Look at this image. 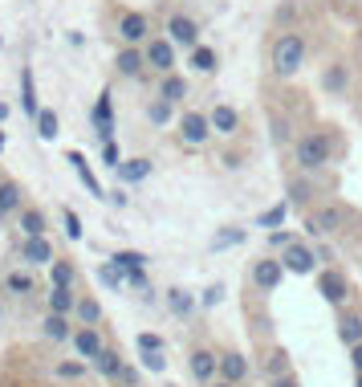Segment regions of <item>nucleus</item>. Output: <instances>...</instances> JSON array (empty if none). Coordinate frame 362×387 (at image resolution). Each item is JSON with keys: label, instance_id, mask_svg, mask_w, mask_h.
<instances>
[{"label": "nucleus", "instance_id": "obj_1", "mask_svg": "<svg viewBox=\"0 0 362 387\" xmlns=\"http://www.w3.org/2000/svg\"><path fill=\"white\" fill-rule=\"evenodd\" d=\"M305 65V37L301 33H281L273 41V74L277 78H293Z\"/></svg>", "mask_w": 362, "mask_h": 387}, {"label": "nucleus", "instance_id": "obj_2", "mask_svg": "<svg viewBox=\"0 0 362 387\" xmlns=\"http://www.w3.org/2000/svg\"><path fill=\"white\" fill-rule=\"evenodd\" d=\"M329 155H334V143H329L322 130L297 139V147H293V163L301 167V172H322V167L329 163Z\"/></svg>", "mask_w": 362, "mask_h": 387}, {"label": "nucleus", "instance_id": "obj_3", "mask_svg": "<svg viewBox=\"0 0 362 387\" xmlns=\"http://www.w3.org/2000/svg\"><path fill=\"white\" fill-rule=\"evenodd\" d=\"M346 228V208L338 204H326V208H313L305 216V232L310 237H334V232H342Z\"/></svg>", "mask_w": 362, "mask_h": 387}, {"label": "nucleus", "instance_id": "obj_4", "mask_svg": "<svg viewBox=\"0 0 362 387\" xmlns=\"http://www.w3.org/2000/svg\"><path fill=\"white\" fill-rule=\"evenodd\" d=\"M180 139L187 147H204V143H208V139H212V123H208V114L183 111L180 114Z\"/></svg>", "mask_w": 362, "mask_h": 387}, {"label": "nucleus", "instance_id": "obj_5", "mask_svg": "<svg viewBox=\"0 0 362 387\" xmlns=\"http://www.w3.org/2000/svg\"><path fill=\"white\" fill-rule=\"evenodd\" d=\"M248 277H252V286L261 293H273L281 286V277H285V265H281L277 257H257L252 269H248Z\"/></svg>", "mask_w": 362, "mask_h": 387}, {"label": "nucleus", "instance_id": "obj_6", "mask_svg": "<svg viewBox=\"0 0 362 387\" xmlns=\"http://www.w3.org/2000/svg\"><path fill=\"white\" fill-rule=\"evenodd\" d=\"M118 37H122L127 45H147L151 41V16L139 13V9L122 13V21H118Z\"/></svg>", "mask_w": 362, "mask_h": 387}, {"label": "nucleus", "instance_id": "obj_7", "mask_svg": "<svg viewBox=\"0 0 362 387\" xmlns=\"http://www.w3.org/2000/svg\"><path fill=\"white\" fill-rule=\"evenodd\" d=\"M143 57H147L151 69L171 74L175 69V45H171V37H151L147 45H143Z\"/></svg>", "mask_w": 362, "mask_h": 387}, {"label": "nucleus", "instance_id": "obj_8", "mask_svg": "<svg viewBox=\"0 0 362 387\" xmlns=\"http://www.w3.org/2000/svg\"><path fill=\"white\" fill-rule=\"evenodd\" d=\"M90 123L98 130L102 143H115V102H110V90H102L98 102H94V111H90Z\"/></svg>", "mask_w": 362, "mask_h": 387}, {"label": "nucleus", "instance_id": "obj_9", "mask_svg": "<svg viewBox=\"0 0 362 387\" xmlns=\"http://www.w3.org/2000/svg\"><path fill=\"white\" fill-rule=\"evenodd\" d=\"M317 293L326 298L329 306H342L346 298H350V281H346V274H338V269H322V274H317Z\"/></svg>", "mask_w": 362, "mask_h": 387}, {"label": "nucleus", "instance_id": "obj_10", "mask_svg": "<svg viewBox=\"0 0 362 387\" xmlns=\"http://www.w3.org/2000/svg\"><path fill=\"white\" fill-rule=\"evenodd\" d=\"M167 37H171V45L196 49L199 45V25L187 13H171V21H167Z\"/></svg>", "mask_w": 362, "mask_h": 387}, {"label": "nucleus", "instance_id": "obj_11", "mask_svg": "<svg viewBox=\"0 0 362 387\" xmlns=\"http://www.w3.org/2000/svg\"><path fill=\"white\" fill-rule=\"evenodd\" d=\"M313 261H317V253H313L310 245H301V241H289L285 245V257H281V265L289 269V274H313Z\"/></svg>", "mask_w": 362, "mask_h": 387}, {"label": "nucleus", "instance_id": "obj_12", "mask_svg": "<svg viewBox=\"0 0 362 387\" xmlns=\"http://www.w3.org/2000/svg\"><path fill=\"white\" fill-rule=\"evenodd\" d=\"M187 371H192L196 383H212L216 375H220V355L199 347V351H192V359H187Z\"/></svg>", "mask_w": 362, "mask_h": 387}, {"label": "nucleus", "instance_id": "obj_13", "mask_svg": "<svg viewBox=\"0 0 362 387\" xmlns=\"http://www.w3.org/2000/svg\"><path fill=\"white\" fill-rule=\"evenodd\" d=\"M74 351H78V355L86 359V363H94V359L102 355V351H106V342H102V335H98V326H78V330H74Z\"/></svg>", "mask_w": 362, "mask_h": 387}, {"label": "nucleus", "instance_id": "obj_14", "mask_svg": "<svg viewBox=\"0 0 362 387\" xmlns=\"http://www.w3.org/2000/svg\"><path fill=\"white\" fill-rule=\"evenodd\" d=\"M208 123H212V135H236L240 130V111L236 106H228V102H216L212 111H208Z\"/></svg>", "mask_w": 362, "mask_h": 387}, {"label": "nucleus", "instance_id": "obj_15", "mask_svg": "<svg viewBox=\"0 0 362 387\" xmlns=\"http://www.w3.org/2000/svg\"><path fill=\"white\" fill-rule=\"evenodd\" d=\"M21 257H25V265L33 269V265H53V245L45 241V237H25V245H21Z\"/></svg>", "mask_w": 362, "mask_h": 387}, {"label": "nucleus", "instance_id": "obj_16", "mask_svg": "<svg viewBox=\"0 0 362 387\" xmlns=\"http://www.w3.org/2000/svg\"><path fill=\"white\" fill-rule=\"evenodd\" d=\"M115 69L122 78H143V69H147V57H143V49L139 45H127L122 53L115 57Z\"/></svg>", "mask_w": 362, "mask_h": 387}, {"label": "nucleus", "instance_id": "obj_17", "mask_svg": "<svg viewBox=\"0 0 362 387\" xmlns=\"http://www.w3.org/2000/svg\"><path fill=\"white\" fill-rule=\"evenodd\" d=\"M21 208H25V188H21L17 179H0V220Z\"/></svg>", "mask_w": 362, "mask_h": 387}, {"label": "nucleus", "instance_id": "obj_18", "mask_svg": "<svg viewBox=\"0 0 362 387\" xmlns=\"http://www.w3.org/2000/svg\"><path fill=\"white\" fill-rule=\"evenodd\" d=\"M115 172H118V179H122V184H143V179H147L151 172H155V163H151V159H143V155H139V159H127V163H118Z\"/></svg>", "mask_w": 362, "mask_h": 387}, {"label": "nucleus", "instance_id": "obj_19", "mask_svg": "<svg viewBox=\"0 0 362 387\" xmlns=\"http://www.w3.org/2000/svg\"><path fill=\"white\" fill-rule=\"evenodd\" d=\"M21 111L37 118L41 114V102H37V82H33V69H21Z\"/></svg>", "mask_w": 362, "mask_h": 387}, {"label": "nucleus", "instance_id": "obj_20", "mask_svg": "<svg viewBox=\"0 0 362 387\" xmlns=\"http://www.w3.org/2000/svg\"><path fill=\"white\" fill-rule=\"evenodd\" d=\"M322 90H329V94H346V90H350V69H346V65H326V69H322Z\"/></svg>", "mask_w": 362, "mask_h": 387}, {"label": "nucleus", "instance_id": "obj_21", "mask_svg": "<svg viewBox=\"0 0 362 387\" xmlns=\"http://www.w3.org/2000/svg\"><path fill=\"white\" fill-rule=\"evenodd\" d=\"M17 225L25 237H45V228H49V220H45V212L41 208H21L17 212Z\"/></svg>", "mask_w": 362, "mask_h": 387}, {"label": "nucleus", "instance_id": "obj_22", "mask_svg": "<svg viewBox=\"0 0 362 387\" xmlns=\"http://www.w3.org/2000/svg\"><path fill=\"white\" fill-rule=\"evenodd\" d=\"M248 375V359L228 351V355H220V379H228V383H240Z\"/></svg>", "mask_w": 362, "mask_h": 387}, {"label": "nucleus", "instance_id": "obj_23", "mask_svg": "<svg viewBox=\"0 0 362 387\" xmlns=\"http://www.w3.org/2000/svg\"><path fill=\"white\" fill-rule=\"evenodd\" d=\"M41 330H45V339L49 342H69L74 339V330H69V314H45Z\"/></svg>", "mask_w": 362, "mask_h": 387}, {"label": "nucleus", "instance_id": "obj_24", "mask_svg": "<svg viewBox=\"0 0 362 387\" xmlns=\"http://www.w3.org/2000/svg\"><path fill=\"white\" fill-rule=\"evenodd\" d=\"M159 98H167V102H183V98H187V78H180L175 69L163 74V78H159Z\"/></svg>", "mask_w": 362, "mask_h": 387}, {"label": "nucleus", "instance_id": "obj_25", "mask_svg": "<svg viewBox=\"0 0 362 387\" xmlns=\"http://www.w3.org/2000/svg\"><path fill=\"white\" fill-rule=\"evenodd\" d=\"M122 367H127V363H122V355H118V351H110V347L94 359V371H98L102 379H118V375H122Z\"/></svg>", "mask_w": 362, "mask_h": 387}, {"label": "nucleus", "instance_id": "obj_26", "mask_svg": "<svg viewBox=\"0 0 362 387\" xmlns=\"http://www.w3.org/2000/svg\"><path fill=\"white\" fill-rule=\"evenodd\" d=\"M78 306V293L66 290V286H53L49 290V314H74Z\"/></svg>", "mask_w": 362, "mask_h": 387}, {"label": "nucleus", "instance_id": "obj_27", "mask_svg": "<svg viewBox=\"0 0 362 387\" xmlns=\"http://www.w3.org/2000/svg\"><path fill=\"white\" fill-rule=\"evenodd\" d=\"M66 159L74 163V172H78V179H82L86 188H90V192H94V196H98V200H102V196H106V192H102V184H98V179H94V172H90V167H86V159H82V151H69Z\"/></svg>", "mask_w": 362, "mask_h": 387}, {"label": "nucleus", "instance_id": "obj_28", "mask_svg": "<svg viewBox=\"0 0 362 387\" xmlns=\"http://www.w3.org/2000/svg\"><path fill=\"white\" fill-rule=\"evenodd\" d=\"M74 277H78V269H74V261L69 257H53V265H49V281L53 286H66V290H74Z\"/></svg>", "mask_w": 362, "mask_h": 387}, {"label": "nucleus", "instance_id": "obj_29", "mask_svg": "<svg viewBox=\"0 0 362 387\" xmlns=\"http://www.w3.org/2000/svg\"><path fill=\"white\" fill-rule=\"evenodd\" d=\"M338 339H342L346 347L362 342V318L358 314H342V318H338Z\"/></svg>", "mask_w": 362, "mask_h": 387}, {"label": "nucleus", "instance_id": "obj_30", "mask_svg": "<svg viewBox=\"0 0 362 387\" xmlns=\"http://www.w3.org/2000/svg\"><path fill=\"white\" fill-rule=\"evenodd\" d=\"M216 65H220V57H216L212 45H196L192 49V69H196V74H216Z\"/></svg>", "mask_w": 362, "mask_h": 387}, {"label": "nucleus", "instance_id": "obj_31", "mask_svg": "<svg viewBox=\"0 0 362 387\" xmlns=\"http://www.w3.org/2000/svg\"><path fill=\"white\" fill-rule=\"evenodd\" d=\"M289 220V200H281V204H273V208H264L261 216H257V228H281Z\"/></svg>", "mask_w": 362, "mask_h": 387}, {"label": "nucleus", "instance_id": "obj_32", "mask_svg": "<svg viewBox=\"0 0 362 387\" xmlns=\"http://www.w3.org/2000/svg\"><path fill=\"white\" fill-rule=\"evenodd\" d=\"M74 314H78V322H82V326H98V322H102V306H98V298H78Z\"/></svg>", "mask_w": 362, "mask_h": 387}, {"label": "nucleus", "instance_id": "obj_33", "mask_svg": "<svg viewBox=\"0 0 362 387\" xmlns=\"http://www.w3.org/2000/svg\"><path fill=\"white\" fill-rule=\"evenodd\" d=\"M33 123H37V135H41L45 143H53V139H57V130H62V123H57V111H45V106H41V114H37Z\"/></svg>", "mask_w": 362, "mask_h": 387}, {"label": "nucleus", "instance_id": "obj_34", "mask_svg": "<svg viewBox=\"0 0 362 387\" xmlns=\"http://www.w3.org/2000/svg\"><path fill=\"white\" fill-rule=\"evenodd\" d=\"M147 253H139V249H122V253H115V265L127 274V269H147Z\"/></svg>", "mask_w": 362, "mask_h": 387}, {"label": "nucleus", "instance_id": "obj_35", "mask_svg": "<svg viewBox=\"0 0 362 387\" xmlns=\"http://www.w3.org/2000/svg\"><path fill=\"white\" fill-rule=\"evenodd\" d=\"M167 306L175 310L180 318H187V314L196 310V298H192V293H187V290H167Z\"/></svg>", "mask_w": 362, "mask_h": 387}, {"label": "nucleus", "instance_id": "obj_36", "mask_svg": "<svg viewBox=\"0 0 362 387\" xmlns=\"http://www.w3.org/2000/svg\"><path fill=\"white\" fill-rule=\"evenodd\" d=\"M171 114H175V102H167V98H155L147 106V118L155 123V127H163V123H171Z\"/></svg>", "mask_w": 362, "mask_h": 387}, {"label": "nucleus", "instance_id": "obj_37", "mask_svg": "<svg viewBox=\"0 0 362 387\" xmlns=\"http://www.w3.org/2000/svg\"><path fill=\"white\" fill-rule=\"evenodd\" d=\"M8 290L21 293V298H29V293L37 290V286H33V274H8Z\"/></svg>", "mask_w": 362, "mask_h": 387}, {"label": "nucleus", "instance_id": "obj_38", "mask_svg": "<svg viewBox=\"0 0 362 387\" xmlns=\"http://www.w3.org/2000/svg\"><path fill=\"white\" fill-rule=\"evenodd\" d=\"M62 220H66V237H69V241H82V220H78V212L66 208V212H62Z\"/></svg>", "mask_w": 362, "mask_h": 387}, {"label": "nucleus", "instance_id": "obj_39", "mask_svg": "<svg viewBox=\"0 0 362 387\" xmlns=\"http://www.w3.org/2000/svg\"><path fill=\"white\" fill-rule=\"evenodd\" d=\"M134 342H139V355H143V351H163V339H159L155 330H143Z\"/></svg>", "mask_w": 362, "mask_h": 387}, {"label": "nucleus", "instance_id": "obj_40", "mask_svg": "<svg viewBox=\"0 0 362 387\" xmlns=\"http://www.w3.org/2000/svg\"><path fill=\"white\" fill-rule=\"evenodd\" d=\"M310 196H313V188L305 179H293V184H289V200H293V204H305Z\"/></svg>", "mask_w": 362, "mask_h": 387}, {"label": "nucleus", "instance_id": "obj_41", "mask_svg": "<svg viewBox=\"0 0 362 387\" xmlns=\"http://www.w3.org/2000/svg\"><path fill=\"white\" fill-rule=\"evenodd\" d=\"M269 371H273V379L289 375V359H285V351H273V355H269Z\"/></svg>", "mask_w": 362, "mask_h": 387}, {"label": "nucleus", "instance_id": "obj_42", "mask_svg": "<svg viewBox=\"0 0 362 387\" xmlns=\"http://www.w3.org/2000/svg\"><path fill=\"white\" fill-rule=\"evenodd\" d=\"M240 241H245V232L240 228H228V232H220L212 241V249H228V245H240Z\"/></svg>", "mask_w": 362, "mask_h": 387}, {"label": "nucleus", "instance_id": "obj_43", "mask_svg": "<svg viewBox=\"0 0 362 387\" xmlns=\"http://www.w3.org/2000/svg\"><path fill=\"white\" fill-rule=\"evenodd\" d=\"M143 367H147V371H163L167 367V359H163V351H143Z\"/></svg>", "mask_w": 362, "mask_h": 387}, {"label": "nucleus", "instance_id": "obj_44", "mask_svg": "<svg viewBox=\"0 0 362 387\" xmlns=\"http://www.w3.org/2000/svg\"><path fill=\"white\" fill-rule=\"evenodd\" d=\"M220 298H224V286L216 281V286H208V293H204V306H220Z\"/></svg>", "mask_w": 362, "mask_h": 387}, {"label": "nucleus", "instance_id": "obj_45", "mask_svg": "<svg viewBox=\"0 0 362 387\" xmlns=\"http://www.w3.org/2000/svg\"><path fill=\"white\" fill-rule=\"evenodd\" d=\"M122 277L131 281L134 290H143V286H147V274H143V269H127V274H122Z\"/></svg>", "mask_w": 362, "mask_h": 387}, {"label": "nucleus", "instance_id": "obj_46", "mask_svg": "<svg viewBox=\"0 0 362 387\" xmlns=\"http://www.w3.org/2000/svg\"><path fill=\"white\" fill-rule=\"evenodd\" d=\"M350 367H354V375H362V342L350 347Z\"/></svg>", "mask_w": 362, "mask_h": 387}, {"label": "nucleus", "instance_id": "obj_47", "mask_svg": "<svg viewBox=\"0 0 362 387\" xmlns=\"http://www.w3.org/2000/svg\"><path fill=\"white\" fill-rule=\"evenodd\" d=\"M57 375H66V379H78V375H82V363H62V367H57Z\"/></svg>", "mask_w": 362, "mask_h": 387}, {"label": "nucleus", "instance_id": "obj_48", "mask_svg": "<svg viewBox=\"0 0 362 387\" xmlns=\"http://www.w3.org/2000/svg\"><path fill=\"white\" fill-rule=\"evenodd\" d=\"M102 159L110 163V167H118V147L115 143H102Z\"/></svg>", "mask_w": 362, "mask_h": 387}, {"label": "nucleus", "instance_id": "obj_49", "mask_svg": "<svg viewBox=\"0 0 362 387\" xmlns=\"http://www.w3.org/2000/svg\"><path fill=\"white\" fill-rule=\"evenodd\" d=\"M118 383H127V387H139V371H134V367H122V375H118Z\"/></svg>", "mask_w": 362, "mask_h": 387}, {"label": "nucleus", "instance_id": "obj_50", "mask_svg": "<svg viewBox=\"0 0 362 387\" xmlns=\"http://www.w3.org/2000/svg\"><path fill=\"white\" fill-rule=\"evenodd\" d=\"M273 387H297L293 375H281V379H273Z\"/></svg>", "mask_w": 362, "mask_h": 387}, {"label": "nucleus", "instance_id": "obj_51", "mask_svg": "<svg viewBox=\"0 0 362 387\" xmlns=\"http://www.w3.org/2000/svg\"><path fill=\"white\" fill-rule=\"evenodd\" d=\"M4 118H8V106H4V102H0V123H4Z\"/></svg>", "mask_w": 362, "mask_h": 387}, {"label": "nucleus", "instance_id": "obj_52", "mask_svg": "<svg viewBox=\"0 0 362 387\" xmlns=\"http://www.w3.org/2000/svg\"><path fill=\"white\" fill-rule=\"evenodd\" d=\"M208 387H236V383H228V379H220V383H208Z\"/></svg>", "mask_w": 362, "mask_h": 387}, {"label": "nucleus", "instance_id": "obj_53", "mask_svg": "<svg viewBox=\"0 0 362 387\" xmlns=\"http://www.w3.org/2000/svg\"><path fill=\"white\" fill-rule=\"evenodd\" d=\"M354 387H362V375H354Z\"/></svg>", "mask_w": 362, "mask_h": 387}, {"label": "nucleus", "instance_id": "obj_54", "mask_svg": "<svg viewBox=\"0 0 362 387\" xmlns=\"http://www.w3.org/2000/svg\"><path fill=\"white\" fill-rule=\"evenodd\" d=\"M0 151H4V130H0Z\"/></svg>", "mask_w": 362, "mask_h": 387}, {"label": "nucleus", "instance_id": "obj_55", "mask_svg": "<svg viewBox=\"0 0 362 387\" xmlns=\"http://www.w3.org/2000/svg\"><path fill=\"white\" fill-rule=\"evenodd\" d=\"M0 318H4V306H0Z\"/></svg>", "mask_w": 362, "mask_h": 387}, {"label": "nucleus", "instance_id": "obj_56", "mask_svg": "<svg viewBox=\"0 0 362 387\" xmlns=\"http://www.w3.org/2000/svg\"><path fill=\"white\" fill-rule=\"evenodd\" d=\"M0 45H4V37H0Z\"/></svg>", "mask_w": 362, "mask_h": 387}, {"label": "nucleus", "instance_id": "obj_57", "mask_svg": "<svg viewBox=\"0 0 362 387\" xmlns=\"http://www.w3.org/2000/svg\"><path fill=\"white\" fill-rule=\"evenodd\" d=\"M0 179H4V176H0Z\"/></svg>", "mask_w": 362, "mask_h": 387}]
</instances>
